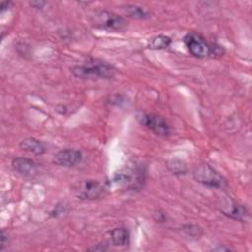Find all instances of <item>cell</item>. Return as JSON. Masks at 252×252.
I'll return each instance as SVG.
<instances>
[{"mask_svg":"<svg viewBox=\"0 0 252 252\" xmlns=\"http://www.w3.org/2000/svg\"><path fill=\"white\" fill-rule=\"evenodd\" d=\"M19 146H20L21 150L31 153V154H33L35 156H40L45 153L44 145L40 141H38L34 138H32V137L25 138L24 140H22L20 142Z\"/></svg>","mask_w":252,"mask_h":252,"instance_id":"obj_11","label":"cell"},{"mask_svg":"<svg viewBox=\"0 0 252 252\" xmlns=\"http://www.w3.org/2000/svg\"><path fill=\"white\" fill-rule=\"evenodd\" d=\"M107 249V247H105L104 245L100 246V245H96L94 247H89L88 250H92V251H105Z\"/></svg>","mask_w":252,"mask_h":252,"instance_id":"obj_20","label":"cell"},{"mask_svg":"<svg viewBox=\"0 0 252 252\" xmlns=\"http://www.w3.org/2000/svg\"><path fill=\"white\" fill-rule=\"evenodd\" d=\"M140 124L144 125L156 135L167 137L170 134V128L163 117L154 113H140L137 116Z\"/></svg>","mask_w":252,"mask_h":252,"instance_id":"obj_6","label":"cell"},{"mask_svg":"<svg viewBox=\"0 0 252 252\" xmlns=\"http://www.w3.org/2000/svg\"><path fill=\"white\" fill-rule=\"evenodd\" d=\"M30 5L33 8L40 9L45 5V2H43V1H32V2H30Z\"/></svg>","mask_w":252,"mask_h":252,"instance_id":"obj_17","label":"cell"},{"mask_svg":"<svg viewBox=\"0 0 252 252\" xmlns=\"http://www.w3.org/2000/svg\"><path fill=\"white\" fill-rule=\"evenodd\" d=\"M73 75L80 79L96 80V79H109L113 77L115 69L108 63L98 60L90 59L82 65L74 66L71 69Z\"/></svg>","mask_w":252,"mask_h":252,"instance_id":"obj_1","label":"cell"},{"mask_svg":"<svg viewBox=\"0 0 252 252\" xmlns=\"http://www.w3.org/2000/svg\"><path fill=\"white\" fill-rule=\"evenodd\" d=\"M121 10L126 16L134 19L143 20V19L149 18V14L147 13V11L137 5H125L121 8Z\"/></svg>","mask_w":252,"mask_h":252,"instance_id":"obj_13","label":"cell"},{"mask_svg":"<svg viewBox=\"0 0 252 252\" xmlns=\"http://www.w3.org/2000/svg\"><path fill=\"white\" fill-rule=\"evenodd\" d=\"M171 43V39L170 37L166 36V35H157L152 37L149 40L148 43V47L151 49H165L167 48Z\"/></svg>","mask_w":252,"mask_h":252,"instance_id":"obj_14","label":"cell"},{"mask_svg":"<svg viewBox=\"0 0 252 252\" xmlns=\"http://www.w3.org/2000/svg\"><path fill=\"white\" fill-rule=\"evenodd\" d=\"M82 159V153L76 149H64L53 157V162L63 167H73Z\"/></svg>","mask_w":252,"mask_h":252,"instance_id":"obj_8","label":"cell"},{"mask_svg":"<svg viewBox=\"0 0 252 252\" xmlns=\"http://www.w3.org/2000/svg\"><path fill=\"white\" fill-rule=\"evenodd\" d=\"M184 231L192 237H198L202 234V228L199 227L198 225H194V224H187L183 227Z\"/></svg>","mask_w":252,"mask_h":252,"instance_id":"obj_16","label":"cell"},{"mask_svg":"<svg viewBox=\"0 0 252 252\" xmlns=\"http://www.w3.org/2000/svg\"><path fill=\"white\" fill-rule=\"evenodd\" d=\"M109 240L115 246H125L129 244L130 233L125 227H116L109 231Z\"/></svg>","mask_w":252,"mask_h":252,"instance_id":"obj_12","label":"cell"},{"mask_svg":"<svg viewBox=\"0 0 252 252\" xmlns=\"http://www.w3.org/2000/svg\"><path fill=\"white\" fill-rule=\"evenodd\" d=\"M168 169L174 174H184L186 172L185 164L178 159H172L167 162Z\"/></svg>","mask_w":252,"mask_h":252,"instance_id":"obj_15","label":"cell"},{"mask_svg":"<svg viewBox=\"0 0 252 252\" xmlns=\"http://www.w3.org/2000/svg\"><path fill=\"white\" fill-rule=\"evenodd\" d=\"M184 43L189 52L198 58H204L211 54V46L205 38L197 32H189L184 36Z\"/></svg>","mask_w":252,"mask_h":252,"instance_id":"obj_7","label":"cell"},{"mask_svg":"<svg viewBox=\"0 0 252 252\" xmlns=\"http://www.w3.org/2000/svg\"><path fill=\"white\" fill-rule=\"evenodd\" d=\"M213 251H229L231 250L229 247H225V246H218L212 249Z\"/></svg>","mask_w":252,"mask_h":252,"instance_id":"obj_21","label":"cell"},{"mask_svg":"<svg viewBox=\"0 0 252 252\" xmlns=\"http://www.w3.org/2000/svg\"><path fill=\"white\" fill-rule=\"evenodd\" d=\"M194 179L211 188H221L225 185V179L209 164H200L193 171Z\"/></svg>","mask_w":252,"mask_h":252,"instance_id":"obj_4","label":"cell"},{"mask_svg":"<svg viewBox=\"0 0 252 252\" xmlns=\"http://www.w3.org/2000/svg\"><path fill=\"white\" fill-rule=\"evenodd\" d=\"M93 25L108 31H123L127 27L126 21L117 14L109 11H98L93 17Z\"/></svg>","mask_w":252,"mask_h":252,"instance_id":"obj_5","label":"cell"},{"mask_svg":"<svg viewBox=\"0 0 252 252\" xmlns=\"http://www.w3.org/2000/svg\"><path fill=\"white\" fill-rule=\"evenodd\" d=\"M220 209L225 216L238 220H242L246 215L245 207L241 206L240 204L234 202L231 199L222 200L220 202Z\"/></svg>","mask_w":252,"mask_h":252,"instance_id":"obj_9","label":"cell"},{"mask_svg":"<svg viewBox=\"0 0 252 252\" xmlns=\"http://www.w3.org/2000/svg\"><path fill=\"white\" fill-rule=\"evenodd\" d=\"M11 5H12V3L9 2V1H3V2H1V7H0L1 13H4L6 10H8Z\"/></svg>","mask_w":252,"mask_h":252,"instance_id":"obj_19","label":"cell"},{"mask_svg":"<svg viewBox=\"0 0 252 252\" xmlns=\"http://www.w3.org/2000/svg\"><path fill=\"white\" fill-rule=\"evenodd\" d=\"M146 171L141 165L127 166L121 169L113 177V181L116 184L122 185L128 189H138L142 187L145 182Z\"/></svg>","mask_w":252,"mask_h":252,"instance_id":"obj_2","label":"cell"},{"mask_svg":"<svg viewBox=\"0 0 252 252\" xmlns=\"http://www.w3.org/2000/svg\"><path fill=\"white\" fill-rule=\"evenodd\" d=\"M6 239H8V236L5 234V231L2 230L1 231V246H0V250H3L5 245H6V242H8V240L6 241Z\"/></svg>","mask_w":252,"mask_h":252,"instance_id":"obj_18","label":"cell"},{"mask_svg":"<svg viewBox=\"0 0 252 252\" xmlns=\"http://www.w3.org/2000/svg\"><path fill=\"white\" fill-rule=\"evenodd\" d=\"M73 192L81 200H96L104 195L105 187L97 180L88 179L76 183L73 186Z\"/></svg>","mask_w":252,"mask_h":252,"instance_id":"obj_3","label":"cell"},{"mask_svg":"<svg viewBox=\"0 0 252 252\" xmlns=\"http://www.w3.org/2000/svg\"><path fill=\"white\" fill-rule=\"evenodd\" d=\"M12 166L18 173L24 176H32L35 174L38 168V164L36 162L23 157L15 158L12 160Z\"/></svg>","mask_w":252,"mask_h":252,"instance_id":"obj_10","label":"cell"}]
</instances>
